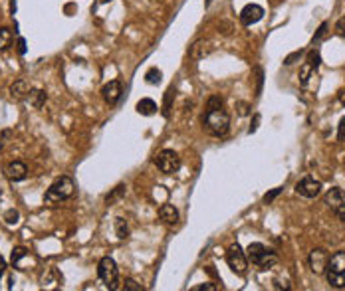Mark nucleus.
Instances as JSON below:
<instances>
[{"label":"nucleus","mask_w":345,"mask_h":291,"mask_svg":"<svg viewBox=\"0 0 345 291\" xmlns=\"http://www.w3.org/2000/svg\"><path fill=\"white\" fill-rule=\"evenodd\" d=\"M202 129L212 137H226L230 131V115L220 109H206L202 115Z\"/></svg>","instance_id":"f257e3e1"},{"label":"nucleus","mask_w":345,"mask_h":291,"mask_svg":"<svg viewBox=\"0 0 345 291\" xmlns=\"http://www.w3.org/2000/svg\"><path fill=\"white\" fill-rule=\"evenodd\" d=\"M76 192V184L70 176H60L52 182V186L48 188V192L44 194V202L46 204H58L62 200L72 198Z\"/></svg>","instance_id":"f03ea898"},{"label":"nucleus","mask_w":345,"mask_h":291,"mask_svg":"<svg viewBox=\"0 0 345 291\" xmlns=\"http://www.w3.org/2000/svg\"><path fill=\"white\" fill-rule=\"evenodd\" d=\"M246 258H248V262H252L254 266H258L260 270H270V268H274L278 264L276 252L268 250L260 242H254V244H250L246 248Z\"/></svg>","instance_id":"7ed1b4c3"},{"label":"nucleus","mask_w":345,"mask_h":291,"mask_svg":"<svg viewBox=\"0 0 345 291\" xmlns=\"http://www.w3.org/2000/svg\"><path fill=\"white\" fill-rule=\"evenodd\" d=\"M97 276L99 280L105 284L107 290H117L119 288V270H117V264L113 258H101L99 264H97Z\"/></svg>","instance_id":"20e7f679"},{"label":"nucleus","mask_w":345,"mask_h":291,"mask_svg":"<svg viewBox=\"0 0 345 291\" xmlns=\"http://www.w3.org/2000/svg\"><path fill=\"white\" fill-rule=\"evenodd\" d=\"M226 262H228V268L236 274V276H244L246 270H248V258H246V252H242V248L238 244H232L226 252Z\"/></svg>","instance_id":"39448f33"},{"label":"nucleus","mask_w":345,"mask_h":291,"mask_svg":"<svg viewBox=\"0 0 345 291\" xmlns=\"http://www.w3.org/2000/svg\"><path fill=\"white\" fill-rule=\"evenodd\" d=\"M155 162H157V168H159L163 174H172V172H176V170L180 168V156H178L172 148H163V150L157 154Z\"/></svg>","instance_id":"423d86ee"},{"label":"nucleus","mask_w":345,"mask_h":291,"mask_svg":"<svg viewBox=\"0 0 345 291\" xmlns=\"http://www.w3.org/2000/svg\"><path fill=\"white\" fill-rule=\"evenodd\" d=\"M10 262H12V266H14L16 270L26 272V270H30V266L36 264V258H34L26 248L18 246V248H14L12 254H10Z\"/></svg>","instance_id":"0eeeda50"},{"label":"nucleus","mask_w":345,"mask_h":291,"mask_svg":"<svg viewBox=\"0 0 345 291\" xmlns=\"http://www.w3.org/2000/svg\"><path fill=\"white\" fill-rule=\"evenodd\" d=\"M328 252L324 248H316L310 252V258H308V264H310V270L316 274V276H322L326 274V268H328Z\"/></svg>","instance_id":"6e6552de"},{"label":"nucleus","mask_w":345,"mask_h":291,"mask_svg":"<svg viewBox=\"0 0 345 291\" xmlns=\"http://www.w3.org/2000/svg\"><path fill=\"white\" fill-rule=\"evenodd\" d=\"M320 190H322V182L312 176H306L296 184V192L304 198H316L320 194Z\"/></svg>","instance_id":"1a4fd4ad"},{"label":"nucleus","mask_w":345,"mask_h":291,"mask_svg":"<svg viewBox=\"0 0 345 291\" xmlns=\"http://www.w3.org/2000/svg\"><path fill=\"white\" fill-rule=\"evenodd\" d=\"M264 18V8L260 4H246L242 10H240V22L244 26H252Z\"/></svg>","instance_id":"9d476101"},{"label":"nucleus","mask_w":345,"mask_h":291,"mask_svg":"<svg viewBox=\"0 0 345 291\" xmlns=\"http://www.w3.org/2000/svg\"><path fill=\"white\" fill-rule=\"evenodd\" d=\"M121 93H123V87H121V81H117V79H113V81L105 83V85H103V89H101L103 101H105V103H109V105H115V103L119 101Z\"/></svg>","instance_id":"9b49d317"},{"label":"nucleus","mask_w":345,"mask_h":291,"mask_svg":"<svg viewBox=\"0 0 345 291\" xmlns=\"http://www.w3.org/2000/svg\"><path fill=\"white\" fill-rule=\"evenodd\" d=\"M4 172H6V176L12 182H20V180H24L28 176V166L22 160H12V162H8L4 166Z\"/></svg>","instance_id":"f8f14e48"},{"label":"nucleus","mask_w":345,"mask_h":291,"mask_svg":"<svg viewBox=\"0 0 345 291\" xmlns=\"http://www.w3.org/2000/svg\"><path fill=\"white\" fill-rule=\"evenodd\" d=\"M212 50H214L212 40H196V42L188 48V58H192V60H202V58L208 56Z\"/></svg>","instance_id":"ddd939ff"},{"label":"nucleus","mask_w":345,"mask_h":291,"mask_svg":"<svg viewBox=\"0 0 345 291\" xmlns=\"http://www.w3.org/2000/svg\"><path fill=\"white\" fill-rule=\"evenodd\" d=\"M324 202H326L332 210L340 208V206L345 202V190H342V188H332V190L324 196Z\"/></svg>","instance_id":"4468645a"},{"label":"nucleus","mask_w":345,"mask_h":291,"mask_svg":"<svg viewBox=\"0 0 345 291\" xmlns=\"http://www.w3.org/2000/svg\"><path fill=\"white\" fill-rule=\"evenodd\" d=\"M159 216L167 226H176L178 224V210L172 204H163L159 208Z\"/></svg>","instance_id":"2eb2a0df"},{"label":"nucleus","mask_w":345,"mask_h":291,"mask_svg":"<svg viewBox=\"0 0 345 291\" xmlns=\"http://www.w3.org/2000/svg\"><path fill=\"white\" fill-rule=\"evenodd\" d=\"M326 270H334V272H342L345 274V252H336V254H332L330 256V260H328V268Z\"/></svg>","instance_id":"dca6fc26"},{"label":"nucleus","mask_w":345,"mask_h":291,"mask_svg":"<svg viewBox=\"0 0 345 291\" xmlns=\"http://www.w3.org/2000/svg\"><path fill=\"white\" fill-rule=\"evenodd\" d=\"M326 280L332 288L336 290H344L345 288V274L342 272H334V270H326Z\"/></svg>","instance_id":"f3484780"},{"label":"nucleus","mask_w":345,"mask_h":291,"mask_svg":"<svg viewBox=\"0 0 345 291\" xmlns=\"http://www.w3.org/2000/svg\"><path fill=\"white\" fill-rule=\"evenodd\" d=\"M137 113H139V115H145V117H151V115L157 113V103H155L153 99L145 97V99H141V101L137 103Z\"/></svg>","instance_id":"a211bd4d"},{"label":"nucleus","mask_w":345,"mask_h":291,"mask_svg":"<svg viewBox=\"0 0 345 291\" xmlns=\"http://www.w3.org/2000/svg\"><path fill=\"white\" fill-rule=\"evenodd\" d=\"M46 91L44 89H30L28 91V101H30V105L34 107V109H40L44 103H46Z\"/></svg>","instance_id":"6ab92c4d"},{"label":"nucleus","mask_w":345,"mask_h":291,"mask_svg":"<svg viewBox=\"0 0 345 291\" xmlns=\"http://www.w3.org/2000/svg\"><path fill=\"white\" fill-rule=\"evenodd\" d=\"M12 46V30L10 28H0V52H6Z\"/></svg>","instance_id":"aec40b11"},{"label":"nucleus","mask_w":345,"mask_h":291,"mask_svg":"<svg viewBox=\"0 0 345 291\" xmlns=\"http://www.w3.org/2000/svg\"><path fill=\"white\" fill-rule=\"evenodd\" d=\"M10 91H12V95H14V97H18V99H20V97L28 95L30 87H28V83H26L24 79H18V81H16V83L10 87Z\"/></svg>","instance_id":"412c9836"},{"label":"nucleus","mask_w":345,"mask_h":291,"mask_svg":"<svg viewBox=\"0 0 345 291\" xmlns=\"http://www.w3.org/2000/svg\"><path fill=\"white\" fill-rule=\"evenodd\" d=\"M123 194H125V184H117V186L111 190V194H107V196H105V204H107V206L115 204V202H117V200H119Z\"/></svg>","instance_id":"4be33fe9"},{"label":"nucleus","mask_w":345,"mask_h":291,"mask_svg":"<svg viewBox=\"0 0 345 291\" xmlns=\"http://www.w3.org/2000/svg\"><path fill=\"white\" fill-rule=\"evenodd\" d=\"M115 232H117V238L119 240H127L129 238V226L123 218L115 220Z\"/></svg>","instance_id":"5701e85b"},{"label":"nucleus","mask_w":345,"mask_h":291,"mask_svg":"<svg viewBox=\"0 0 345 291\" xmlns=\"http://www.w3.org/2000/svg\"><path fill=\"white\" fill-rule=\"evenodd\" d=\"M172 101H174V87L171 85V87L165 91V103H163V115H165V117H169V113H171Z\"/></svg>","instance_id":"b1692460"},{"label":"nucleus","mask_w":345,"mask_h":291,"mask_svg":"<svg viewBox=\"0 0 345 291\" xmlns=\"http://www.w3.org/2000/svg\"><path fill=\"white\" fill-rule=\"evenodd\" d=\"M161 77H163V73H161V70H157V68H151L149 72L145 73V81H147L149 85L161 83Z\"/></svg>","instance_id":"393cba45"},{"label":"nucleus","mask_w":345,"mask_h":291,"mask_svg":"<svg viewBox=\"0 0 345 291\" xmlns=\"http://www.w3.org/2000/svg\"><path fill=\"white\" fill-rule=\"evenodd\" d=\"M314 73H316V70H314L310 64H304V66H302V70H300V83L306 87V85H308V81H310V77H312Z\"/></svg>","instance_id":"a878e982"},{"label":"nucleus","mask_w":345,"mask_h":291,"mask_svg":"<svg viewBox=\"0 0 345 291\" xmlns=\"http://www.w3.org/2000/svg\"><path fill=\"white\" fill-rule=\"evenodd\" d=\"M306 64H310V66H312V68L318 72V68H320V64H322V56H320V52H318V50H312V52L308 54Z\"/></svg>","instance_id":"bb28decb"},{"label":"nucleus","mask_w":345,"mask_h":291,"mask_svg":"<svg viewBox=\"0 0 345 291\" xmlns=\"http://www.w3.org/2000/svg\"><path fill=\"white\" fill-rule=\"evenodd\" d=\"M222 105H224V101H222L220 95H210L208 101H206V109H220Z\"/></svg>","instance_id":"cd10ccee"},{"label":"nucleus","mask_w":345,"mask_h":291,"mask_svg":"<svg viewBox=\"0 0 345 291\" xmlns=\"http://www.w3.org/2000/svg\"><path fill=\"white\" fill-rule=\"evenodd\" d=\"M280 194H282V188H274V190H270V192H266V194H264L262 202H264V204H272V202H274V200H276Z\"/></svg>","instance_id":"c85d7f7f"},{"label":"nucleus","mask_w":345,"mask_h":291,"mask_svg":"<svg viewBox=\"0 0 345 291\" xmlns=\"http://www.w3.org/2000/svg\"><path fill=\"white\" fill-rule=\"evenodd\" d=\"M123 290H125V291H143V286H141V284H137L135 280H131V278H129V280H125V282H123Z\"/></svg>","instance_id":"c756f323"},{"label":"nucleus","mask_w":345,"mask_h":291,"mask_svg":"<svg viewBox=\"0 0 345 291\" xmlns=\"http://www.w3.org/2000/svg\"><path fill=\"white\" fill-rule=\"evenodd\" d=\"M18 218H20V214H18V210H14V208H12V210H8V212L4 214L6 224H10V226H12V224H16V222H18Z\"/></svg>","instance_id":"7c9ffc66"},{"label":"nucleus","mask_w":345,"mask_h":291,"mask_svg":"<svg viewBox=\"0 0 345 291\" xmlns=\"http://www.w3.org/2000/svg\"><path fill=\"white\" fill-rule=\"evenodd\" d=\"M326 34H328V22H324V24L318 28V32H316V36H314V40H312V42H314V44H318V42H320V40H322Z\"/></svg>","instance_id":"2f4dec72"},{"label":"nucleus","mask_w":345,"mask_h":291,"mask_svg":"<svg viewBox=\"0 0 345 291\" xmlns=\"http://www.w3.org/2000/svg\"><path fill=\"white\" fill-rule=\"evenodd\" d=\"M254 73H256V95H260L262 83H264V72H262V68H254Z\"/></svg>","instance_id":"473e14b6"},{"label":"nucleus","mask_w":345,"mask_h":291,"mask_svg":"<svg viewBox=\"0 0 345 291\" xmlns=\"http://www.w3.org/2000/svg\"><path fill=\"white\" fill-rule=\"evenodd\" d=\"M302 56H304V52H302V50H298V52H294V54H290V56H288V58L284 60V64H286V66H292V64H294L296 60H300Z\"/></svg>","instance_id":"72a5a7b5"},{"label":"nucleus","mask_w":345,"mask_h":291,"mask_svg":"<svg viewBox=\"0 0 345 291\" xmlns=\"http://www.w3.org/2000/svg\"><path fill=\"white\" fill-rule=\"evenodd\" d=\"M336 30H338V34H340V36H344V38H345V16H342V18L338 20Z\"/></svg>","instance_id":"f704fd0d"},{"label":"nucleus","mask_w":345,"mask_h":291,"mask_svg":"<svg viewBox=\"0 0 345 291\" xmlns=\"http://www.w3.org/2000/svg\"><path fill=\"white\" fill-rule=\"evenodd\" d=\"M218 32L230 34V32H232V24H230V22H220V24H218Z\"/></svg>","instance_id":"c9c22d12"},{"label":"nucleus","mask_w":345,"mask_h":291,"mask_svg":"<svg viewBox=\"0 0 345 291\" xmlns=\"http://www.w3.org/2000/svg\"><path fill=\"white\" fill-rule=\"evenodd\" d=\"M338 139L345 141V117L340 121V125H338Z\"/></svg>","instance_id":"e433bc0d"},{"label":"nucleus","mask_w":345,"mask_h":291,"mask_svg":"<svg viewBox=\"0 0 345 291\" xmlns=\"http://www.w3.org/2000/svg\"><path fill=\"white\" fill-rule=\"evenodd\" d=\"M190 291H216V286H212V284H202V286L192 288Z\"/></svg>","instance_id":"4c0bfd02"},{"label":"nucleus","mask_w":345,"mask_h":291,"mask_svg":"<svg viewBox=\"0 0 345 291\" xmlns=\"http://www.w3.org/2000/svg\"><path fill=\"white\" fill-rule=\"evenodd\" d=\"M16 46H18V54L24 56V54H26V40H24V38H18Z\"/></svg>","instance_id":"58836bf2"},{"label":"nucleus","mask_w":345,"mask_h":291,"mask_svg":"<svg viewBox=\"0 0 345 291\" xmlns=\"http://www.w3.org/2000/svg\"><path fill=\"white\" fill-rule=\"evenodd\" d=\"M238 113H240V115H248V105L240 101V103H238Z\"/></svg>","instance_id":"ea45409f"},{"label":"nucleus","mask_w":345,"mask_h":291,"mask_svg":"<svg viewBox=\"0 0 345 291\" xmlns=\"http://www.w3.org/2000/svg\"><path fill=\"white\" fill-rule=\"evenodd\" d=\"M258 123H260V115H254V123L250 125V129H248V133H254V131L258 129Z\"/></svg>","instance_id":"a19ab883"},{"label":"nucleus","mask_w":345,"mask_h":291,"mask_svg":"<svg viewBox=\"0 0 345 291\" xmlns=\"http://www.w3.org/2000/svg\"><path fill=\"white\" fill-rule=\"evenodd\" d=\"M336 214L340 216V220H344V222H345V202L340 206V208H336Z\"/></svg>","instance_id":"79ce46f5"},{"label":"nucleus","mask_w":345,"mask_h":291,"mask_svg":"<svg viewBox=\"0 0 345 291\" xmlns=\"http://www.w3.org/2000/svg\"><path fill=\"white\" fill-rule=\"evenodd\" d=\"M4 272H6V262H4V258H0V280H2Z\"/></svg>","instance_id":"37998d69"},{"label":"nucleus","mask_w":345,"mask_h":291,"mask_svg":"<svg viewBox=\"0 0 345 291\" xmlns=\"http://www.w3.org/2000/svg\"><path fill=\"white\" fill-rule=\"evenodd\" d=\"M340 101H342V105H345V89L340 91Z\"/></svg>","instance_id":"c03bdc74"},{"label":"nucleus","mask_w":345,"mask_h":291,"mask_svg":"<svg viewBox=\"0 0 345 291\" xmlns=\"http://www.w3.org/2000/svg\"><path fill=\"white\" fill-rule=\"evenodd\" d=\"M212 2H214V0H204V6H206V8H208V6H210V4H212Z\"/></svg>","instance_id":"a18cd8bd"},{"label":"nucleus","mask_w":345,"mask_h":291,"mask_svg":"<svg viewBox=\"0 0 345 291\" xmlns=\"http://www.w3.org/2000/svg\"><path fill=\"white\" fill-rule=\"evenodd\" d=\"M101 2H109V0H101Z\"/></svg>","instance_id":"49530a36"}]
</instances>
